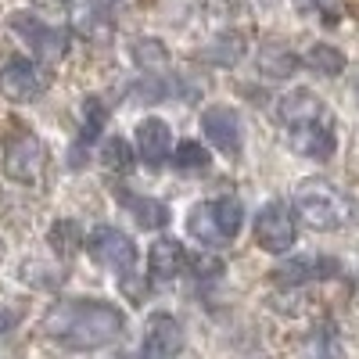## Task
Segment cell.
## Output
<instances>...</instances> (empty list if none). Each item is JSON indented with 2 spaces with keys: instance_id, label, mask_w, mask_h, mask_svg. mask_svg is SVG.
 <instances>
[{
  "instance_id": "14",
  "label": "cell",
  "mask_w": 359,
  "mask_h": 359,
  "mask_svg": "<svg viewBox=\"0 0 359 359\" xmlns=\"http://www.w3.org/2000/svg\"><path fill=\"white\" fill-rule=\"evenodd\" d=\"M187 269V252L180 241H172V237H162V241L151 245V252H147V273H151L155 280L169 284L176 280L180 273Z\"/></svg>"
},
{
  "instance_id": "13",
  "label": "cell",
  "mask_w": 359,
  "mask_h": 359,
  "mask_svg": "<svg viewBox=\"0 0 359 359\" xmlns=\"http://www.w3.org/2000/svg\"><path fill=\"white\" fill-rule=\"evenodd\" d=\"M169 147H172V133L162 118L147 115L137 123V155L144 158V165L158 169L165 158H169Z\"/></svg>"
},
{
  "instance_id": "15",
  "label": "cell",
  "mask_w": 359,
  "mask_h": 359,
  "mask_svg": "<svg viewBox=\"0 0 359 359\" xmlns=\"http://www.w3.org/2000/svg\"><path fill=\"white\" fill-rule=\"evenodd\" d=\"M287 147L306 158H331L338 137H334V123L331 126H309V130H287Z\"/></svg>"
},
{
  "instance_id": "11",
  "label": "cell",
  "mask_w": 359,
  "mask_h": 359,
  "mask_svg": "<svg viewBox=\"0 0 359 359\" xmlns=\"http://www.w3.org/2000/svg\"><path fill=\"white\" fill-rule=\"evenodd\" d=\"M180 348H184V327L176 323V316H169V313H151L147 316L140 355L144 359H172Z\"/></svg>"
},
{
  "instance_id": "26",
  "label": "cell",
  "mask_w": 359,
  "mask_h": 359,
  "mask_svg": "<svg viewBox=\"0 0 359 359\" xmlns=\"http://www.w3.org/2000/svg\"><path fill=\"white\" fill-rule=\"evenodd\" d=\"M15 309H8V306H0V334H4V331H11V327H15Z\"/></svg>"
},
{
  "instance_id": "17",
  "label": "cell",
  "mask_w": 359,
  "mask_h": 359,
  "mask_svg": "<svg viewBox=\"0 0 359 359\" xmlns=\"http://www.w3.org/2000/svg\"><path fill=\"white\" fill-rule=\"evenodd\" d=\"M306 69H313L316 76H341L345 72V54L334 43H313L306 50Z\"/></svg>"
},
{
  "instance_id": "23",
  "label": "cell",
  "mask_w": 359,
  "mask_h": 359,
  "mask_svg": "<svg viewBox=\"0 0 359 359\" xmlns=\"http://www.w3.org/2000/svg\"><path fill=\"white\" fill-rule=\"evenodd\" d=\"M101 162H104L111 172H130V169H133V147H130L123 137H108L104 147H101Z\"/></svg>"
},
{
  "instance_id": "3",
  "label": "cell",
  "mask_w": 359,
  "mask_h": 359,
  "mask_svg": "<svg viewBox=\"0 0 359 359\" xmlns=\"http://www.w3.org/2000/svg\"><path fill=\"white\" fill-rule=\"evenodd\" d=\"M245 226V208L237 198H212V201H198L187 212V230L198 237L205 248H219L230 245Z\"/></svg>"
},
{
  "instance_id": "6",
  "label": "cell",
  "mask_w": 359,
  "mask_h": 359,
  "mask_svg": "<svg viewBox=\"0 0 359 359\" xmlns=\"http://www.w3.org/2000/svg\"><path fill=\"white\" fill-rule=\"evenodd\" d=\"M277 118L284 130H309V126H331L334 115L327 108V101L313 90H291L277 104Z\"/></svg>"
},
{
  "instance_id": "25",
  "label": "cell",
  "mask_w": 359,
  "mask_h": 359,
  "mask_svg": "<svg viewBox=\"0 0 359 359\" xmlns=\"http://www.w3.org/2000/svg\"><path fill=\"white\" fill-rule=\"evenodd\" d=\"M104 118H108L104 104L97 97H86L83 101V140H94L101 133V126H104Z\"/></svg>"
},
{
  "instance_id": "16",
  "label": "cell",
  "mask_w": 359,
  "mask_h": 359,
  "mask_svg": "<svg viewBox=\"0 0 359 359\" xmlns=\"http://www.w3.org/2000/svg\"><path fill=\"white\" fill-rule=\"evenodd\" d=\"M118 201L130 208L133 219H137L144 230H158V226L169 223V208H165L162 201H155V198H140V194H133V191H118Z\"/></svg>"
},
{
  "instance_id": "21",
  "label": "cell",
  "mask_w": 359,
  "mask_h": 359,
  "mask_svg": "<svg viewBox=\"0 0 359 359\" xmlns=\"http://www.w3.org/2000/svg\"><path fill=\"white\" fill-rule=\"evenodd\" d=\"M172 165L180 172H201L208 169V147L201 140H180L172 151Z\"/></svg>"
},
{
  "instance_id": "10",
  "label": "cell",
  "mask_w": 359,
  "mask_h": 359,
  "mask_svg": "<svg viewBox=\"0 0 359 359\" xmlns=\"http://www.w3.org/2000/svg\"><path fill=\"white\" fill-rule=\"evenodd\" d=\"M201 133L208 137V144L216 147V151L237 158L241 155V118L230 104H212L201 111Z\"/></svg>"
},
{
  "instance_id": "18",
  "label": "cell",
  "mask_w": 359,
  "mask_h": 359,
  "mask_svg": "<svg viewBox=\"0 0 359 359\" xmlns=\"http://www.w3.org/2000/svg\"><path fill=\"white\" fill-rule=\"evenodd\" d=\"M72 22H76V29H79L86 40H108V36H111V18H108V11L97 8V4L79 8V11L72 15Z\"/></svg>"
},
{
  "instance_id": "24",
  "label": "cell",
  "mask_w": 359,
  "mask_h": 359,
  "mask_svg": "<svg viewBox=\"0 0 359 359\" xmlns=\"http://www.w3.org/2000/svg\"><path fill=\"white\" fill-rule=\"evenodd\" d=\"M259 65L266 76H273V79H284L291 69H294V57L284 50V47H262V57H259Z\"/></svg>"
},
{
  "instance_id": "2",
  "label": "cell",
  "mask_w": 359,
  "mask_h": 359,
  "mask_svg": "<svg viewBox=\"0 0 359 359\" xmlns=\"http://www.w3.org/2000/svg\"><path fill=\"white\" fill-rule=\"evenodd\" d=\"M294 212L313 230H341L352 219V201L345 191H338L331 180L309 176L294 187Z\"/></svg>"
},
{
  "instance_id": "7",
  "label": "cell",
  "mask_w": 359,
  "mask_h": 359,
  "mask_svg": "<svg viewBox=\"0 0 359 359\" xmlns=\"http://www.w3.org/2000/svg\"><path fill=\"white\" fill-rule=\"evenodd\" d=\"M43 162H47L43 140L33 137V133H18L4 147V172L15 184H36L40 172H43Z\"/></svg>"
},
{
  "instance_id": "9",
  "label": "cell",
  "mask_w": 359,
  "mask_h": 359,
  "mask_svg": "<svg viewBox=\"0 0 359 359\" xmlns=\"http://www.w3.org/2000/svg\"><path fill=\"white\" fill-rule=\"evenodd\" d=\"M11 29L40 57H47V62H57V57L69 54V33H65V29H54V25H43L36 15H25V11L11 15Z\"/></svg>"
},
{
  "instance_id": "22",
  "label": "cell",
  "mask_w": 359,
  "mask_h": 359,
  "mask_svg": "<svg viewBox=\"0 0 359 359\" xmlns=\"http://www.w3.org/2000/svg\"><path fill=\"white\" fill-rule=\"evenodd\" d=\"M133 62L144 69V72H158V69H165L169 65V50H165V43L162 40H137L133 43Z\"/></svg>"
},
{
  "instance_id": "27",
  "label": "cell",
  "mask_w": 359,
  "mask_h": 359,
  "mask_svg": "<svg viewBox=\"0 0 359 359\" xmlns=\"http://www.w3.org/2000/svg\"><path fill=\"white\" fill-rule=\"evenodd\" d=\"M355 97H359V83H355Z\"/></svg>"
},
{
  "instance_id": "20",
  "label": "cell",
  "mask_w": 359,
  "mask_h": 359,
  "mask_svg": "<svg viewBox=\"0 0 359 359\" xmlns=\"http://www.w3.org/2000/svg\"><path fill=\"white\" fill-rule=\"evenodd\" d=\"M47 241H50V248L57 252V255H76L79 252V245H83V230H79V223L76 219H54V226H50V233H47Z\"/></svg>"
},
{
  "instance_id": "19",
  "label": "cell",
  "mask_w": 359,
  "mask_h": 359,
  "mask_svg": "<svg viewBox=\"0 0 359 359\" xmlns=\"http://www.w3.org/2000/svg\"><path fill=\"white\" fill-rule=\"evenodd\" d=\"M205 57L212 65H237L245 57V36L241 33H219L212 43L205 47Z\"/></svg>"
},
{
  "instance_id": "1",
  "label": "cell",
  "mask_w": 359,
  "mask_h": 359,
  "mask_svg": "<svg viewBox=\"0 0 359 359\" xmlns=\"http://www.w3.org/2000/svg\"><path fill=\"white\" fill-rule=\"evenodd\" d=\"M126 327L123 309H115L111 302H94V298H69L47 309L43 316V331L47 338L62 341L65 348L86 352V348H101L115 341Z\"/></svg>"
},
{
  "instance_id": "5",
  "label": "cell",
  "mask_w": 359,
  "mask_h": 359,
  "mask_svg": "<svg viewBox=\"0 0 359 359\" xmlns=\"http://www.w3.org/2000/svg\"><path fill=\"white\" fill-rule=\"evenodd\" d=\"M255 241L259 248L273 252V255H287L298 241V230H294V216L284 201H269L259 208L255 216Z\"/></svg>"
},
{
  "instance_id": "12",
  "label": "cell",
  "mask_w": 359,
  "mask_h": 359,
  "mask_svg": "<svg viewBox=\"0 0 359 359\" xmlns=\"http://www.w3.org/2000/svg\"><path fill=\"white\" fill-rule=\"evenodd\" d=\"M334 273H338L334 259H306V255H298V259L280 262L273 273H269V280L280 284V287H298V284H309V280H327Z\"/></svg>"
},
{
  "instance_id": "4",
  "label": "cell",
  "mask_w": 359,
  "mask_h": 359,
  "mask_svg": "<svg viewBox=\"0 0 359 359\" xmlns=\"http://www.w3.org/2000/svg\"><path fill=\"white\" fill-rule=\"evenodd\" d=\"M86 248H90V259H94L97 266H104V269H111V273L130 280L133 266H137V245H133L130 233H123L118 226H97L94 233H90Z\"/></svg>"
},
{
  "instance_id": "8",
  "label": "cell",
  "mask_w": 359,
  "mask_h": 359,
  "mask_svg": "<svg viewBox=\"0 0 359 359\" xmlns=\"http://www.w3.org/2000/svg\"><path fill=\"white\" fill-rule=\"evenodd\" d=\"M47 86H50L47 69H40L29 57H15V62L0 69V94L8 101H36Z\"/></svg>"
}]
</instances>
